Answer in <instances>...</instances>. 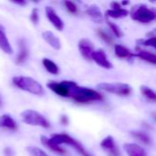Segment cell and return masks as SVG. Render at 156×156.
Returning <instances> with one entry per match:
<instances>
[{
	"label": "cell",
	"instance_id": "1",
	"mask_svg": "<svg viewBox=\"0 0 156 156\" xmlns=\"http://www.w3.org/2000/svg\"><path fill=\"white\" fill-rule=\"evenodd\" d=\"M63 83L68 87L70 91V97L73 98L75 101L80 103H86L89 101H102L103 97L100 93L97 91L85 88V87H79L71 80H63Z\"/></svg>",
	"mask_w": 156,
	"mask_h": 156
},
{
	"label": "cell",
	"instance_id": "2",
	"mask_svg": "<svg viewBox=\"0 0 156 156\" xmlns=\"http://www.w3.org/2000/svg\"><path fill=\"white\" fill-rule=\"evenodd\" d=\"M13 84L18 89L30 92L35 95H42L44 93L42 86L34 79L24 76H17L12 80Z\"/></svg>",
	"mask_w": 156,
	"mask_h": 156
},
{
	"label": "cell",
	"instance_id": "3",
	"mask_svg": "<svg viewBox=\"0 0 156 156\" xmlns=\"http://www.w3.org/2000/svg\"><path fill=\"white\" fill-rule=\"evenodd\" d=\"M131 18L143 24L150 23L156 19V10L145 5H137L131 9Z\"/></svg>",
	"mask_w": 156,
	"mask_h": 156
},
{
	"label": "cell",
	"instance_id": "4",
	"mask_svg": "<svg viewBox=\"0 0 156 156\" xmlns=\"http://www.w3.org/2000/svg\"><path fill=\"white\" fill-rule=\"evenodd\" d=\"M51 141L57 144V145H61V144H69L72 145V147L75 148L76 151L83 156H91L83 147V145L81 144H79L77 141H75L74 138H72L70 135L68 134H64V133H61V134H53L51 135V137L50 138Z\"/></svg>",
	"mask_w": 156,
	"mask_h": 156
},
{
	"label": "cell",
	"instance_id": "5",
	"mask_svg": "<svg viewBox=\"0 0 156 156\" xmlns=\"http://www.w3.org/2000/svg\"><path fill=\"white\" fill-rule=\"evenodd\" d=\"M22 121L29 125L40 126L43 128H49L50 122L46 120L44 116L34 110H26L21 113Z\"/></svg>",
	"mask_w": 156,
	"mask_h": 156
},
{
	"label": "cell",
	"instance_id": "6",
	"mask_svg": "<svg viewBox=\"0 0 156 156\" xmlns=\"http://www.w3.org/2000/svg\"><path fill=\"white\" fill-rule=\"evenodd\" d=\"M98 88L107 92L120 96H127L131 92V86L125 83H100L98 84Z\"/></svg>",
	"mask_w": 156,
	"mask_h": 156
},
{
	"label": "cell",
	"instance_id": "7",
	"mask_svg": "<svg viewBox=\"0 0 156 156\" xmlns=\"http://www.w3.org/2000/svg\"><path fill=\"white\" fill-rule=\"evenodd\" d=\"M45 12H46V16L48 17V19L50 20V22L58 29V30H63L64 24L63 21L61 19V17L57 15V13L55 12V10L51 7V6H46L45 8Z\"/></svg>",
	"mask_w": 156,
	"mask_h": 156
},
{
	"label": "cell",
	"instance_id": "8",
	"mask_svg": "<svg viewBox=\"0 0 156 156\" xmlns=\"http://www.w3.org/2000/svg\"><path fill=\"white\" fill-rule=\"evenodd\" d=\"M100 146L104 150L108 151L109 156H120V151L115 144L113 137L111 136H108L105 139H103V141L100 144Z\"/></svg>",
	"mask_w": 156,
	"mask_h": 156
},
{
	"label": "cell",
	"instance_id": "9",
	"mask_svg": "<svg viewBox=\"0 0 156 156\" xmlns=\"http://www.w3.org/2000/svg\"><path fill=\"white\" fill-rule=\"evenodd\" d=\"M92 59L97 63L99 66H101L102 68L105 69H111L112 68V64L108 61L106 53L102 50V49H98L93 52L92 54Z\"/></svg>",
	"mask_w": 156,
	"mask_h": 156
},
{
	"label": "cell",
	"instance_id": "10",
	"mask_svg": "<svg viewBox=\"0 0 156 156\" xmlns=\"http://www.w3.org/2000/svg\"><path fill=\"white\" fill-rule=\"evenodd\" d=\"M47 87L52 90L53 92H55L57 95L61 96V97H70V91L68 87L63 82L58 83V82H49L47 84Z\"/></svg>",
	"mask_w": 156,
	"mask_h": 156
},
{
	"label": "cell",
	"instance_id": "11",
	"mask_svg": "<svg viewBox=\"0 0 156 156\" xmlns=\"http://www.w3.org/2000/svg\"><path fill=\"white\" fill-rule=\"evenodd\" d=\"M79 50L86 59H92V54L95 51L93 44L87 39H81L79 41Z\"/></svg>",
	"mask_w": 156,
	"mask_h": 156
},
{
	"label": "cell",
	"instance_id": "12",
	"mask_svg": "<svg viewBox=\"0 0 156 156\" xmlns=\"http://www.w3.org/2000/svg\"><path fill=\"white\" fill-rule=\"evenodd\" d=\"M0 48L6 54H12L13 53L12 47L8 41L5 28L2 25H0Z\"/></svg>",
	"mask_w": 156,
	"mask_h": 156
},
{
	"label": "cell",
	"instance_id": "13",
	"mask_svg": "<svg viewBox=\"0 0 156 156\" xmlns=\"http://www.w3.org/2000/svg\"><path fill=\"white\" fill-rule=\"evenodd\" d=\"M86 14L96 23H101L104 20V17H103L100 8L96 5H92L88 6V8L86 9Z\"/></svg>",
	"mask_w": 156,
	"mask_h": 156
},
{
	"label": "cell",
	"instance_id": "14",
	"mask_svg": "<svg viewBox=\"0 0 156 156\" xmlns=\"http://www.w3.org/2000/svg\"><path fill=\"white\" fill-rule=\"evenodd\" d=\"M42 37L54 49H60L61 48V41L52 32H51V31H44L42 33Z\"/></svg>",
	"mask_w": 156,
	"mask_h": 156
},
{
	"label": "cell",
	"instance_id": "15",
	"mask_svg": "<svg viewBox=\"0 0 156 156\" xmlns=\"http://www.w3.org/2000/svg\"><path fill=\"white\" fill-rule=\"evenodd\" d=\"M124 150L129 156H147L145 151L141 146L134 144H126Z\"/></svg>",
	"mask_w": 156,
	"mask_h": 156
},
{
	"label": "cell",
	"instance_id": "16",
	"mask_svg": "<svg viewBox=\"0 0 156 156\" xmlns=\"http://www.w3.org/2000/svg\"><path fill=\"white\" fill-rule=\"evenodd\" d=\"M29 57V50L26 45V41L25 39L21 38L19 40V53L16 58V63L17 64H21L23 62H25V60L28 58Z\"/></svg>",
	"mask_w": 156,
	"mask_h": 156
},
{
	"label": "cell",
	"instance_id": "17",
	"mask_svg": "<svg viewBox=\"0 0 156 156\" xmlns=\"http://www.w3.org/2000/svg\"><path fill=\"white\" fill-rule=\"evenodd\" d=\"M0 127L6 128L9 130H17V125L16 122L12 119V117L8 114H3L0 116Z\"/></svg>",
	"mask_w": 156,
	"mask_h": 156
},
{
	"label": "cell",
	"instance_id": "18",
	"mask_svg": "<svg viewBox=\"0 0 156 156\" xmlns=\"http://www.w3.org/2000/svg\"><path fill=\"white\" fill-rule=\"evenodd\" d=\"M40 142H41V144H42L44 146H46L47 148L51 149V151H53V152H55V153H58V154H65V151H64L63 148H61L59 145L53 144V143L51 141V139H49L48 137H46V136H44V135H42V136L40 137Z\"/></svg>",
	"mask_w": 156,
	"mask_h": 156
},
{
	"label": "cell",
	"instance_id": "19",
	"mask_svg": "<svg viewBox=\"0 0 156 156\" xmlns=\"http://www.w3.org/2000/svg\"><path fill=\"white\" fill-rule=\"evenodd\" d=\"M132 57H137L143 60H145L149 63L152 64H156V55L150 53L146 50H139L138 53L136 54H132Z\"/></svg>",
	"mask_w": 156,
	"mask_h": 156
},
{
	"label": "cell",
	"instance_id": "20",
	"mask_svg": "<svg viewBox=\"0 0 156 156\" xmlns=\"http://www.w3.org/2000/svg\"><path fill=\"white\" fill-rule=\"evenodd\" d=\"M129 15V11L123 8L120 9H109L106 11V16L112 18H122Z\"/></svg>",
	"mask_w": 156,
	"mask_h": 156
},
{
	"label": "cell",
	"instance_id": "21",
	"mask_svg": "<svg viewBox=\"0 0 156 156\" xmlns=\"http://www.w3.org/2000/svg\"><path fill=\"white\" fill-rule=\"evenodd\" d=\"M42 64H43L44 68L47 69V71H49L51 74L57 75L59 73V68H58V66L53 61H51V59L46 58H43L42 59Z\"/></svg>",
	"mask_w": 156,
	"mask_h": 156
},
{
	"label": "cell",
	"instance_id": "22",
	"mask_svg": "<svg viewBox=\"0 0 156 156\" xmlns=\"http://www.w3.org/2000/svg\"><path fill=\"white\" fill-rule=\"evenodd\" d=\"M115 54L119 58H121L132 57V53L127 48H125L121 45H116L115 46Z\"/></svg>",
	"mask_w": 156,
	"mask_h": 156
},
{
	"label": "cell",
	"instance_id": "23",
	"mask_svg": "<svg viewBox=\"0 0 156 156\" xmlns=\"http://www.w3.org/2000/svg\"><path fill=\"white\" fill-rule=\"evenodd\" d=\"M131 135L133 137H135L136 139L140 140L141 142H143L145 144H149L151 143V139L148 136L147 133H143V132H139V131H135V132H131Z\"/></svg>",
	"mask_w": 156,
	"mask_h": 156
},
{
	"label": "cell",
	"instance_id": "24",
	"mask_svg": "<svg viewBox=\"0 0 156 156\" xmlns=\"http://www.w3.org/2000/svg\"><path fill=\"white\" fill-rule=\"evenodd\" d=\"M141 91L145 98L156 102V93L153 90H151L149 87H145V86L141 87Z\"/></svg>",
	"mask_w": 156,
	"mask_h": 156
},
{
	"label": "cell",
	"instance_id": "25",
	"mask_svg": "<svg viewBox=\"0 0 156 156\" xmlns=\"http://www.w3.org/2000/svg\"><path fill=\"white\" fill-rule=\"evenodd\" d=\"M97 35L99 36V37H100L101 39H103L107 44L111 45V44L113 43V38H112V37H111L109 34H108L106 31H104L103 29L98 28V29L97 30Z\"/></svg>",
	"mask_w": 156,
	"mask_h": 156
},
{
	"label": "cell",
	"instance_id": "26",
	"mask_svg": "<svg viewBox=\"0 0 156 156\" xmlns=\"http://www.w3.org/2000/svg\"><path fill=\"white\" fill-rule=\"evenodd\" d=\"M27 150L32 156H49L47 154H45V152H43L41 149L37 148V147L29 146L27 148Z\"/></svg>",
	"mask_w": 156,
	"mask_h": 156
},
{
	"label": "cell",
	"instance_id": "27",
	"mask_svg": "<svg viewBox=\"0 0 156 156\" xmlns=\"http://www.w3.org/2000/svg\"><path fill=\"white\" fill-rule=\"evenodd\" d=\"M107 23H108V27H110V29L112 30V32L114 33V35H115L116 37H122L123 33L121 32L120 28L116 24H114V23H112L111 21H108V20L107 21Z\"/></svg>",
	"mask_w": 156,
	"mask_h": 156
},
{
	"label": "cell",
	"instance_id": "28",
	"mask_svg": "<svg viewBox=\"0 0 156 156\" xmlns=\"http://www.w3.org/2000/svg\"><path fill=\"white\" fill-rule=\"evenodd\" d=\"M63 4H64L65 7L67 8V10L70 13H73V14L77 13V6L74 2H72V1H64Z\"/></svg>",
	"mask_w": 156,
	"mask_h": 156
},
{
	"label": "cell",
	"instance_id": "29",
	"mask_svg": "<svg viewBox=\"0 0 156 156\" xmlns=\"http://www.w3.org/2000/svg\"><path fill=\"white\" fill-rule=\"evenodd\" d=\"M30 20L34 25H37L39 23V11L37 8H34L30 15Z\"/></svg>",
	"mask_w": 156,
	"mask_h": 156
},
{
	"label": "cell",
	"instance_id": "30",
	"mask_svg": "<svg viewBox=\"0 0 156 156\" xmlns=\"http://www.w3.org/2000/svg\"><path fill=\"white\" fill-rule=\"evenodd\" d=\"M143 45L156 48V37H153L146 39L145 41H143Z\"/></svg>",
	"mask_w": 156,
	"mask_h": 156
},
{
	"label": "cell",
	"instance_id": "31",
	"mask_svg": "<svg viewBox=\"0 0 156 156\" xmlns=\"http://www.w3.org/2000/svg\"><path fill=\"white\" fill-rule=\"evenodd\" d=\"M4 154H5V156H13L14 154H13V150L10 148V147H6L5 150H4Z\"/></svg>",
	"mask_w": 156,
	"mask_h": 156
},
{
	"label": "cell",
	"instance_id": "32",
	"mask_svg": "<svg viewBox=\"0 0 156 156\" xmlns=\"http://www.w3.org/2000/svg\"><path fill=\"white\" fill-rule=\"evenodd\" d=\"M61 122H62L63 124H64V125H67V124H68V122H69L67 116H65V115L62 116V117H61Z\"/></svg>",
	"mask_w": 156,
	"mask_h": 156
},
{
	"label": "cell",
	"instance_id": "33",
	"mask_svg": "<svg viewBox=\"0 0 156 156\" xmlns=\"http://www.w3.org/2000/svg\"><path fill=\"white\" fill-rule=\"evenodd\" d=\"M14 4H17V5H27V2L26 1H24V0H19V1H17V0H15V1H12Z\"/></svg>",
	"mask_w": 156,
	"mask_h": 156
},
{
	"label": "cell",
	"instance_id": "34",
	"mask_svg": "<svg viewBox=\"0 0 156 156\" xmlns=\"http://www.w3.org/2000/svg\"><path fill=\"white\" fill-rule=\"evenodd\" d=\"M111 6L113 7V9H120V8H121L120 5L118 2H112L111 3Z\"/></svg>",
	"mask_w": 156,
	"mask_h": 156
},
{
	"label": "cell",
	"instance_id": "35",
	"mask_svg": "<svg viewBox=\"0 0 156 156\" xmlns=\"http://www.w3.org/2000/svg\"><path fill=\"white\" fill-rule=\"evenodd\" d=\"M128 4H129V1H126V2L124 1V2H122V5H128Z\"/></svg>",
	"mask_w": 156,
	"mask_h": 156
},
{
	"label": "cell",
	"instance_id": "36",
	"mask_svg": "<svg viewBox=\"0 0 156 156\" xmlns=\"http://www.w3.org/2000/svg\"><path fill=\"white\" fill-rule=\"evenodd\" d=\"M1 104H2V101H1V98H0V106H1Z\"/></svg>",
	"mask_w": 156,
	"mask_h": 156
}]
</instances>
